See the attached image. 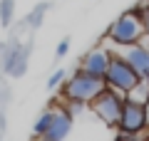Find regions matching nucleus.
Segmentation results:
<instances>
[{
    "mask_svg": "<svg viewBox=\"0 0 149 141\" xmlns=\"http://www.w3.org/2000/svg\"><path fill=\"white\" fill-rule=\"evenodd\" d=\"M147 37V27L139 15V10H127L117 17L107 30V42H112V47H124V45H137Z\"/></svg>",
    "mask_w": 149,
    "mask_h": 141,
    "instance_id": "nucleus-1",
    "label": "nucleus"
},
{
    "mask_svg": "<svg viewBox=\"0 0 149 141\" xmlns=\"http://www.w3.org/2000/svg\"><path fill=\"white\" fill-rule=\"evenodd\" d=\"M117 139L119 141H127V139H139L144 134V129H149V109L144 102H134L124 97V104H122V114H119L117 121Z\"/></svg>",
    "mask_w": 149,
    "mask_h": 141,
    "instance_id": "nucleus-2",
    "label": "nucleus"
},
{
    "mask_svg": "<svg viewBox=\"0 0 149 141\" xmlns=\"http://www.w3.org/2000/svg\"><path fill=\"white\" fill-rule=\"evenodd\" d=\"M104 87H107L104 77H97V74H90L85 69H77L62 84V99H77V102H87L90 104Z\"/></svg>",
    "mask_w": 149,
    "mask_h": 141,
    "instance_id": "nucleus-3",
    "label": "nucleus"
},
{
    "mask_svg": "<svg viewBox=\"0 0 149 141\" xmlns=\"http://www.w3.org/2000/svg\"><path fill=\"white\" fill-rule=\"evenodd\" d=\"M104 82H107V87L117 89V92H122L124 97H127V92L137 87V84L142 82V77L134 72V67L122 57V55H112L107 74H104Z\"/></svg>",
    "mask_w": 149,
    "mask_h": 141,
    "instance_id": "nucleus-4",
    "label": "nucleus"
},
{
    "mask_svg": "<svg viewBox=\"0 0 149 141\" xmlns=\"http://www.w3.org/2000/svg\"><path fill=\"white\" fill-rule=\"evenodd\" d=\"M122 104H124V94L117 92L112 87H104L95 99L90 102V109L95 111V116H100L107 126H117L119 114H122Z\"/></svg>",
    "mask_w": 149,
    "mask_h": 141,
    "instance_id": "nucleus-5",
    "label": "nucleus"
},
{
    "mask_svg": "<svg viewBox=\"0 0 149 141\" xmlns=\"http://www.w3.org/2000/svg\"><path fill=\"white\" fill-rule=\"evenodd\" d=\"M109 59H112V52L107 50L104 45L92 47L90 52L82 57L80 69H85V72H90V74H97V77H104V74H107V67H109Z\"/></svg>",
    "mask_w": 149,
    "mask_h": 141,
    "instance_id": "nucleus-6",
    "label": "nucleus"
},
{
    "mask_svg": "<svg viewBox=\"0 0 149 141\" xmlns=\"http://www.w3.org/2000/svg\"><path fill=\"white\" fill-rule=\"evenodd\" d=\"M55 104V102H52ZM70 129H72V114H70L67 106H55V116H52V124H50V129L45 131L42 139L47 141H62L67 139Z\"/></svg>",
    "mask_w": 149,
    "mask_h": 141,
    "instance_id": "nucleus-7",
    "label": "nucleus"
},
{
    "mask_svg": "<svg viewBox=\"0 0 149 141\" xmlns=\"http://www.w3.org/2000/svg\"><path fill=\"white\" fill-rule=\"evenodd\" d=\"M122 50H124L122 57L134 67V72L139 77H147L149 74V47L142 45V42H137V45H124Z\"/></svg>",
    "mask_w": 149,
    "mask_h": 141,
    "instance_id": "nucleus-8",
    "label": "nucleus"
},
{
    "mask_svg": "<svg viewBox=\"0 0 149 141\" xmlns=\"http://www.w3.org/2000/svg\"><path fill=\"white\" fill-rule=\"evenodd\" d=\"M25 64H27V50H20V47H13V52L5 57V72L13 74V77H20L25 72Z\"/></svg>",
    "mask_w": 149,
    "mask_h": 141,
    "instance_id": "nucleus-9",
    "label": "nucleus"
},
{
    "mask_svg": "<svg viewBox=\"0 0 149 141\" xmlns=\"http://www.w3.org/2000/svg\"><path fill=\"white\" fill-rule=\"evenodd\" d=\"M52 116H55V104L50 102V106L42 111V114H40V119L35 121V129H32V134L42 139V136H45V131H47V129H50V124H52Z\"/></svg>",
    "mask_w": 149,
    "mask_h": 141,
    "instance_id": "nucleus-10",
    "label": "nucleus"
},
{
    "mask_svg": "<svg viewBox=\"0 0 149 141\" xmlns=\"http://www.w3.org/2000/svg\"><path fill=\"white\" fill-rule=\"evenodd\" d=\"M127 99H134V102H144V104L149 102V82H147L144 77H142V82H139L134 89H129V92H127Z\"/></svg>",
    "mask_w": 149,
    "mask_h": 141,
    "instance_id": "nucleus-11",
    "label": "nucleus"
},
{
    "mask_svg": "<svg viewBox=\"0 0 149 141\" xmlns=\"http://www.w3.org/2000/svg\"><path fill=\"white\" fill-rule=\"evenodd\" d=\"M13 3L15 0H0V22L3 25H10V20H13Z\"/></svg>",
    "mask_w": 149,
    "mask_h": 141,
    "instance_id": "nucleus-12",
    "label": "nucleus"
},
{
    "mask_svg": "<svg viewBox=\"0 0 149 141\" xmlns=\"http://www.w3.org/2000/svg\"><path fill=\"white\" fill-rule=\"evenodd\" d=\"M62 79H65V72H62V69H57V72H55L52 77L47 79V89H55V87H60V84H62Z\"/></svg>",
    "mask_w": 149,
    "mask_h": 141,
    "instance_id": "nucleus-13",
    "label": "nucleus"
},
{
    "mask_svg": "<svg viewBox=\"0 0 149 141\" xmlns=\"http://www.w3.org/2000/svg\"><path fill=\"white\" fill-rule=\"evenodd\" d=\"M137 10H139V15H142L144 27H147V35H149V3H142V5H139Z\"/></svg>",
    "mask_w": 149,
    "mask_h": 141,
    "instance_id": "nucleus-14",
    "label": "nucleus"
},
{
    "mask_svg": "<svg viewBox=\"0 0 149 141\" xmlns=\"http://www.w3.org/2000/svg\"><path fill=\"white\" fill-rule=\"evenodd\" d=\"M67 52H70V37H65V40H60V45H57V50H55V55H57V57H65Z\"/></svg>",
    "mask_w": 149,
    "mask_h": 141,
    "instance_id": "nucleus-15",
    "label": "nucleus"
},
{
    "mask_svg": "<svg viewBox=\"0 0 149 141\" xmlns=\"http://www.w3.org/2000/svg\"><path fill=\"white\" fill-rule=\"evenodd\" d=\"M42 12H45V5H40V8H37V12H32V15H30V25H32V27L40 25V20H42Z\"/></svg>",
    "mask_w": 149,
    "mask_h": 141,
    "instance_id": "nucleus-16",
    "label": "nucleus"
},
{
    "mask_svg": "<svg viewBox=\"0 0 149 141\" xmlns=\"http://www.w3.org/2000/svg\"><path fill=\"white\" fill-rule=\"evenodd\" d=\"M144 79H147V82H149V74H147V77H144Z\"/></svg>",
    "mask_w": 149,
    "mask_h": 141,
    "instance_id": "nucleus-17",
    "label": "nucleus"
},
{
    "mask_svg": "<svg viewBox=\"0 0 149 141\" xmlns=\"http://www.w3.org/2000/svg\"><path fill=\"white\" fill-rule=\"evenodd\" d=\"M147 109H149V102H147Z\"/></svg>",
    "mask_w": 149,
    "mask_h": 141,
    "instance_id": "nucleus-18",
    "label": "nucleus"
}]
</instances>
